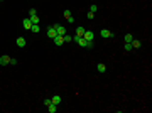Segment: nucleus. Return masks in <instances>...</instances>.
Wrapping results in <instances>:
<instances>
[{"instance_id":"5701e85b","label":"nucleus","mask_w":152,"mask_h":113,"mask_svg":"<svg viewBox=\"0 0 152 113\" xmlns=\"http://www.w3.org/2000/svg\"><path fill=\"white\" fill-rule=\"evenodd\" d=\"M68 24H75V17H73V15H71V17H68Z\"/></svg>"},{"instance_id":"20e7f679","label":"nucleus","mask_w":152,"mask_h":113,"mask_svg":"<svg viewBox=\"0 0 152 113\" xmlns=\"http://www.w3.org/2000/svg\"><path fill=\"white\" fill-rule=\"evenodd\" d=\"M100 36L103 39H108V37H113V32H110L108 29H101V30H100Z\"/></svg>"},{"instance_id":"b1692460","label":"nucleus","mask_w":152,"mask_h":113,"mask_svg":"<svg viewBox=\"0 0 152 113\" xmlns=\"http://www.w3.org/2000/svg\"><path fill=\"white\" fill-rule=\"evenodd\" d=\"M86 17H88V19L91 20V19H93V17H95V14H93V12H88V14H86Z\"/></svg>"},{"instance_id":"6ab92c4d","label":"nucleus","mask_w":152,"mask_h":113,"mask_svg":"<svg viewBox=\"0 0 152 113\" xmlns=\"http://www.w3.org/2000/svg\"><path fill=\"white\" fill-rule=\"evenodd\" d=\"M125 51H127V52L132 51V44H130V42H125Z\"/></svg>"},{"instance_id":"bb28decb","label":"nucleus","mask_w":152,"mask_h":113,"mask_svg":"<svg viewBox=\"0 0 152 113\" xmlns=\"http://www.w3.org/2000/svg\"><path fill=\"white\" fill-rule=\"evenodd\" d=\"M0 2H2V0H0Z\"/></svg>"},{"instance_id":"9b49d317","label":"nucleus","mask_w":152,"mask_h":113,"mask_svg":"<svg viewBox=\"0 0 152 113\" xmlns=\"http://www.w3.org/2000/svg\"><path fill=\"white\" fill-rule=\"evenodd\" d=\"M48 110H49V113H56L57 112V105H54V103L48 105Z\"/></svg>"},{"instance_id":"4be33fe9","label":"nucleus","mask_w":152,"mask_h":113,"mask_svg":"<svg viewBox=\"0 0 152 113\" xmlns=\"http://www.w3.org/2000/svg\"><path fill=\"white\" fill-rule=\"evenodd\" d=\"M96 10H98V7H96L95 3H93V5H91V7H90V12H93V14H95Z\"/></svg>"},{"instance_id":"0eeeda50","label":"nucleus","mask_w":152,"mask_h":113,"mask_svg":"<svg viewBox=\"0 0 152 113\" xmlns=\"http://www.w3.org/2000/svg\"><path fill=\"white\" fill-rule=\"evenodd\" d=\"M54 27H56V30H57V36H64V34H66V29L63 27V25H59V24H56Z\"/></svg>"},{"instance_id":"dca6fc26","label":"nucleus","mask_w":152,"mask_h":113,"mask_svg":"<svg viewBox=\"0 0 152 113\" xmlns=\"http://www.w3.org/2000/svg\"><path fill=\"white\" fill-rule=\"evenodd\" d=\"M30 30H32V32H39V30H41V27H39V24H32V27H30Z\"/></svg>"},{"instance_id":"6e6552de","label":"nucleus","mask_w":152,"mask_h":113,"mask_svg":"<svg viewBox=\"0 0 152 113\" xmlns=\"http://www.w3.org/2000/svg\"><path fill=\"white\" fill-rule=\"evenodd\" d=\"M52 41H54V44H56V46H63V44H64V39H63V36H56Z\"/></svg>"},{"instance_id":"a211bd4d","label":"nucleus","mask_w":152,"mask_h":113,"mask_svg":"<svg viewBox=\"0 0 152 113\" xmlns=\"http://www.w3.org/2000/svg\"><path fill=\"white\" fill-rule=\"evenodd\" d=\"M29 19H30L32 24H39V17H37V15H32V17H29Z\"/></svg>"},{"instance_id":"f257e3e1","label":"nucleus","mask_w":152,"mask_h":113,"mask_svg":"<svg viewBox=\"0 0 152 113\" xmlns=\"http://www.w3.org/2000/svg\"><path fill=\"white\" fill-rule=\"evenodd\" d=\"M73 41H75L78 46H81V47H90V49L93 47V42H88V41H86L85 37H81V36H75Z\"/></svg>"},{"instance_id":"412c9836","label":"nucleus","mask_w":152,"mask_h":113,"mask_svg":"<svg viewBox=\"0 0 152 113\" xmlns=\"http://www.w3.org/2000/svg\"><path fill=\"white\" fill-rule=\"evenodd\" d=\"M32 15H37L36 9H30V10H29V17H32Z\"/></svg>"},{"instance_id":"a878e982","label":"nucleus","mask_w":152,"mask_h":113,"mask_svg":"<svg viewBox=\"0 0 152 113\" xmlns=\"http://www.w3.org/2000/svg\"><path fill=\"white\" fill-rule=\"evenodd\" d=\"M51 103H52V101H51V98H46V100H44V105H46V106L51 105Z\"/></svg>"},{"instance_id":"7ed1b4c3","label":"nucleus","mask_w":152,"mask_h":113,"mask_svg":"<svg viewBox=\"0 0 152 113\" xmlns=\"http://www.w3.org/2000/svg\"><path fill=\"white\" fill-rule=\"evenodd\" d=\"M56 36H57V30H56V27H54V25L48 27V37H49V39H54Z\"/></svg>"},{"instance_id":"2eb2a0df","label":"nucleus","mask_w":152,"mask_h":113,"mask_svg":"<svg viewBox=\"0 0 152 113\" xmlns=\"http://www.w3.org/2000/svg\"><path fill=\"white\" fill-rule=\"evenodd\" d=\"M124 41H125V42H132V41H133V36H132V34H127V36L124 37Z\"/></svg>"},{"instance_id":"423d86ee","label":"nucleus","mask_w":152,"mask_h":113,"mask_svg":"<svg viewBox=\"0 0 152 113\" xmlns=\"http://www.w3.org/2000/svg\"><path fill=\"white\" fill-rule=\"evenodd\" d=\"M22 25H24V29H25V30H27V29H30V27H32V22H30V19H29V17H25V19L22 20Z\"/></svg>"},{"instance_id":"f8f14e48","label":"nucleus","mask_w":152,"mask_h":113,"mask_svg":"<svg viewBox=\"0 0 152 113\" xmlns=\"http://www.w3.org/2000/svg\"><path fill=\"white\" fill-rule=\"evenodd\" d=\"M51 101H52L54 105H59L61 103V96H59V94H54V96L51 98Z\"/></svg>"},{"instance_id":"aec40b11","label":"nucleus","mask_w":152,"mask_h":113,"mask_svg":"<svg viewBox=\"0 0 152 113\" xmlns=\"http://www.w3.org/2000/svg\"><path fill=\"white\" fill-rule=\"evenodd\" d=\"M63 15H64V19H68V17H71V10H64V12H63Z\"/></svg>"},{"instance_id":"f3484780","label":"nucleus","mask_w":152,"mask_h":113,"mask_svg":"<svg viewBox=\"0 0 152 113\" xmlns=\"http://www.w3.org/2000/svg\"><path fill=\"white\" fill-rule=\"evenodd\" d=\"M63 39H64V42H71V41H73V37H71V36H69V34H64V36H63Z\"/></svg>"},{"instance_id":"1a4fd4ad","label":"nucleus","mask_w":152,"mask_h":113,"mask_svg":"<svg viewBox=\"0 0 152 113\" xmlns=\"http://www.w3.org/2000/svg\"><path fill=\"white\" fill-rule=\"evenodd\" d=\"M25 44H27V39H25V37H22V36L17 37V46H19V47H24Z\"/></svg>"},{"instance_id":"ddd939ff","label":"nucleus","mask_w":152,"mask_h":113,"mask_svg":"<svg viewBox=\"0 0 152 113\" xmlns=\"http://www.w3.org/2000/svg\"><path fill=\"white\" fill-rule=\"evenodd\" d=\"M86 32V29L85 27H76V36H81L83 37V34Z\"/></svg>"},{"instance_id":"4468645a","label":"nucleus","mask_w":152,"mask_h":113,"mask_svg":"<svg viewBox=\"0 0 152 113\" xmlns=\"http://www.w3.org/2000/svg\"><path fill=\"white\" fill-rule=\"evenodd\" d=\"M96 69H98V71H100V73H105V71H106V66H105L103 63H100V64H98V66H96Z\"/></svg>"},{"instance_id":"39448f33","label":"nucleus","mask_w":152,"mask_h":113,"mask_svg":"<svg viewBox=\"0 0 152 113\" xmlns=\"http://www.w3.org/2000/svg\"><path fill=\"white\" fill-rule=\"evenodd\" d=\"M9 64H10V57L7 54L0 56V66H9Z\"/></svg>"},{"instance_id":"393cba45","label":"nucleus","mask_w":152,"mask_h":113,"mask_svg":"<svg viewBox=\"0 0 152 113\" xmlns=\"http://www.w3.org/2000/svg\"><path fill=\"white\" fill-rule=\"evenodd\" d=\"M15 64H17V59H12V57H10V66H15Z\"/></svg>"},{"instance_id":"f03ea898","label":"nucleus","mask_w":152,"mask_h":113,"mask_svg":"<svg viewBox=\"0 0 152 113\" xmlns=\"http://www.w3.org/2000/svg\"><path fill=\"white\" fill-rule=\"evenodd\" d=\"M83 37H85L88 42H93V39H95V32H93V30H86L85 34H83Z\"/></svg>"},{"instance_id":"9d476101","label":"nucleus","mask_w":152,"mask_h":113,"mask_svg":"<svg viewBox=\"0 0 152 113\" xmlns=\"http://www.w3.org/2000/svg\"><path fill=\"white\" fill-rule=\"evenodd\" d=\"M130 44H132V49H139V47L142 46V42H140V41H137V39H133Z\"/></svg>"}]
</instances>
